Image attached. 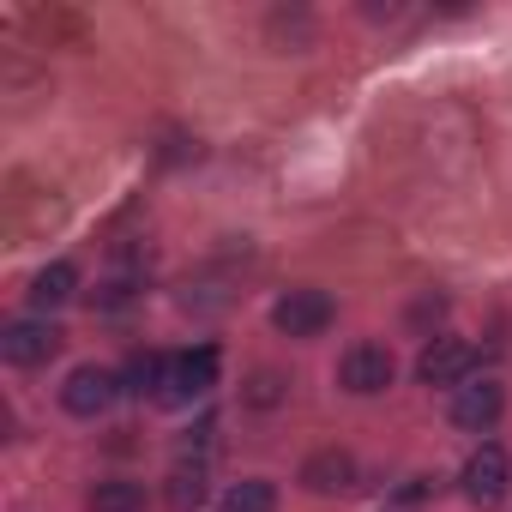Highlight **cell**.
<instances>
[{
	"mask_svg": "<svg viewBox=\"0 0 512 512\" xmlns=\"http://www.w3.org/2000/svg\"><path fill=\"white\" fill-rule=\"evenodd\" d=\"M332 296L326 290H290L278 308H272V326L284 332V338H320L326 326H332Z\"/></svg>",
	"mask_w": 512,
	"mask_h": 512,
	"instance_id": "6da1fadb",
	"label": "cell"
},
{
	"mask_svg": "<svg viewBox=\"0 0 512 512\" xmlns=\"http://www.w3.org/2000/svg\"><path fill=\"white\" fill-rule=\"evenodd\" d=\"M211 386H217V350L199 344V350H187V356L169 362V374H163V404H193V398H205Z\"/></svg>",
	"mask_w": 512,
	"mask_h": 512,
	"instance_id": "7a4b0ae2",
	"label": "cell"
},
{
	"mask_svg": "<svg viewBox=\"0 0 512 512\" xmlns=\"http://www.w3.org/2000/svg\"><path fill=\"white\" fill-rule=\"evenodd\" d=\"M506 476H512L506 452H500L494 440L476 446L470 464H464V500H470V506H500V500H506Z\"/></svg>",
	"mask_w": 512,
	"mask_h": 512,
	"instance_id": "3957f363",
	"label": "cell"
},
{
	"mask_svg": "<svg viewBox=\"0 0 512 512\" xmlns=\"http://www.w3.org/2000/svg\"><path fill=\"white\" fill-rule=\"evenodd\" d=\"M61 350V326L49 320H13L7 332H0V356H7L13 368H37Z\"/></svg>",
	"mask_w": 512,
	"mask_h": 512,
	"instance_id": "277c9868",
	"label": "cell"
},
{
	"mask_svg": "<svg viewBox=\"0 0 512 512\" xmlns=\"http://www.w3.org/2000/svg\"><path fill=\"white\" fill-rule=\"evenodd\" d=\"M470 368H476V344L470 338H434L416 356V374L428 386H458V380H470Z\"/></svg>",
	"mask_w": 512,
	"mask_h": 512,
	"instance_id": "5b68a950",
	"label": "cell"
},
{
	"mask_svg": "<svg viewBox=\"0 0 512 512\" xmlns=\"http://www.w3.org/2000/svg\"><path fill=\"white\" fill-rule=\"evenodd\" d=\"M115 392H121V380H115L109 368H73L67 386H61V404H67L73 416H103V410L115 404Z\"/></svg>",
	"mask_w": 512,
	"mask_h": 512,
	"instance_id": "8992f818",
	"label": "cell"
},
{
	"mask_svg": "<svg viewBox=\"0 0 512 512\" xmlns=\"http://www.w3.org/2000/svg\"><path fill=\"white\" fill-rule=\"evenodd\" d=\"M392 350L386 344H356L350 356H344V386L356 392V398H374V392H386L392 386Z\"/></svg>",
	"mask_w": 512,
	"mask_h": 512,
	"instance_id": "52a82bcc",
	"label": "cell"
},
{
	"mask_svg": "<svg viewBox=\"0 0 512 512\" xmlns=\"http://www.w3.org/2000/svg\"><path fill=\"white\" fill-rule=\"evenodd\" d=\"M500 410H506V392H500L494 380H482V386H458V398H452V422H458V428H494Z\"/></svg>",
	"mask_w": 512,
	"mask_h": 512,
	"instance_id": "ba28073f",
	"label": "cell"
},
{
	"mask_svg": "<svg viewBox=\"0 0 512 512\" xmlns=\"http://www.w3.org/2000/svg\"><path fill=\"white\" fill-rule=\"evenodd\" d=\"M350 476H356V464H350V452H338V446H326V452H314V458L302 464V482H308L314 494H338V488H350Z\"/></svg>",
	"mask_w": 512,
	"mask_h": 512,
	"instance_id": "9c48e42d",
	"label": "cell"
},
{
	"mask_svg": "<svg viewBox=\"0 0 512 512\" xmlns=\"http://www.w3.org/2000/svg\"><path fill=\"white\" fill-rule=\"evenodd\" d=\"M73 290H79V272H73L67 260L43 266V272L31 278V302H37V308H61V302H73Z\"/></svg>",
	"mask_w": 512,
	"mask_h": 512,
	"instance_id": "30bf717a",
	"label": "cell"
},
{
	"mask_svg": "<svg viewBox=\"0 0 512 512\" xmlns=\"http://www.w3.org/2000/svg\"><path fill=\"white\" fill-rule=\"evenodd\" d=\"M85 506L91 512H139L145 506V482H97Z\"/></svg>",
	"mask_w": 512,
	"mask_h": 512,
	"instance_id": "8fae6325",
	"label": "cell"
},
{
	"mask_svg": "<svg viewBox=\"0 0 512 512\" xmlns=\"http://www.w3.org/2000/svg\"><path fill=\"white\" fill-rule=\"evenodd\" d=\"M223 512H278V488L272 482H235L229 494H223Z\"/></svg>",
	"mask_w": 512,
	"mask_h": 512,
	"instance_id": "7c38bea8",
	"label": "cell"
},
{
	"mask_svg": "<svg viewBox=\"0 0 512 512\" xmlns=\"http://www.w3.org/2000/svg\"><path fill=\"white\" fill-rule=\"evenodd\" d=\"M163 374H169V362H163V356H151V350H139V356L127 362V392H139V398H145V392H157V380H163Z\"/></svg>",
	"mask_w": 512,
	"mask_h": 512,
	"instance_id": "4fadbf2b",
	"label": "cell"
},
{
	"mask_svg": "<svg viewBox=\"0 0 512 512\" xmlns=\"http://www.w3.org/2000/svg\"><path fill=\"white\" fill-rule=\"evenodd\" d=\"M169 482H175V488H169V500H175V506H199V500H205V482H199V470H175Z\"/></svg>",
	"mask_w": 512,
	"mask_h": 512,
	"instance_id": "5bb4252c",
	"label": "cell"
},
{
	"mask_svg": "<svg viewBox=\"0 0 512 512\" xmlns=\"http://www.w3.org/2000/svg\"><path fill=\"white\" fill-rule=\"evenodd\" d=\"M247 398H253V404H278V374H260Z\"/></svg>",
	"mask_w": 512,
	"mask_h": 512,
	"instance_id": "9a60e30c",
	"label": "cell"
}]
</instances>
